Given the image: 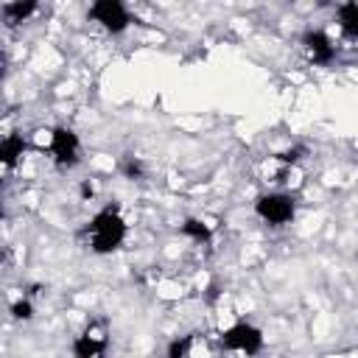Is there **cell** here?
Returning a JSON list of instances; mask_svg holds the SVG:
<instances>
[{
	"instance_id": "cell-2",
	"label": "cell",
	"mask_w": 358,
	"mask_h": 358,
	"mask_svg": "<svg viewBox=\"0 0 358 358\" xmlns=\"http://www.w3.org/2000/svg\"><path fill=\"white\" fill-rule=\"evenodd\" d=\"M90 17H93L96 23H101L112 34H118L129 25V12L123 9L120 0H96L93 9H90Z\"/></svg>"
},
{
	"instance_id": "cell-10",
	"label": "cell",
	"mask_w": 358,
	"mask_h": 358,
	"mask_svg": "<svg viewBox=\"0 0 358 358\" xmlns=\"http://www.w3.org/2000/svg\"><path fill=\"white\" fill-rule=\"evenodd\" d=\"M78 355H84V358H90V355H98V352H104V336H81L78 341H76V347H73Z\"/></svg>"
},
{
	"instance_id": "cell-12",
	"label": "cell",
	"mask_w": 358,
	"mask_h": 358,
	"mask_svg": "<svg viewBox=\"0 0 358 358\" xmlns=\"http://www.w3.org/2000/svg\"><path fill=\"white\" fill-rule=\"evenodd\" d=\"M12 310H14L17 319H28V317H31V305H28V302H17Z\"/></svg>"
},
{
	"instance_id": "cell-3",
	"label": "cell",
	"mask_w": 358,
	"mask_h": 358,
	"mask_svg": "<svg viewBox=\"0 0 358 358\" xmlns=\"http://www.w3.org/2000/svg\"><path fill=\"white\" fill-rule=\"evenodd\" d=\"M257 215L268 224H275V227H280V224L291 221L294 218V202L283 193H272V196H260L257 199Z\"/></svg>"
},
{
	"instance_id": "cell-1",
	"label": "cell",
	"mask_w": 358,
	"mask_h": 358,
	"mask_svg": "<svg viewBox=\"0 0 358 358\" xmlns=\"http://www.w3.org/2000/svg\"><path fill=\"white\" fill-rule=\"evenodd\" d=\"M126 238V224L118 215V210H101L93 224H90V244H93L96 252H112L123 244Z\"/></svg>"
},
{
	"instance_id": "cell-5",
	"label": "cell",
	"mask_w": 358,
	"mask_h": 358,
	"mask_svg": "<svg viewBox=\"0 0 358 358\" xmlns=\"http://www.w3.org/2000/svg\"><path fill=\"white\" fill-rule=\"evenodd\" d=\"M224 344L233 347V350H244V352H257L260 344H263V336L252 325H235L224 333Z\"/></svg>"
},
{
	"instance_id": "cell-4",
	"label": "cell",
	"mask_w": 358,
	"mask_h": 358,
	"mask_svg": "<svg viewBox=\"0 0 358 358\" xmlns=\"http://www.w3.org/2000/svg\"><path fill=\"white\" fill-rule=\"evenodd\" d=\"M51 151L59 165H73L78 160V138L70 129H56L51 134Z\"/></svg>"
},
{
	"instance_id": "cell-8",
	"label": "cell",
	"mask_w": 358,
	"mask_h": 358,
	"mask_svg": "<svg viewBox=\"0 0 358 358\" xmlns=\"http://www.w3.org/2000/svg\"><path fill=\"white\" fill-rule=\"evenodd\" d=\"M23 151H25V140H23V138H17V134L6 138V140H3V146H0V157H3V162H6V165H14V162L23 157Z\"/></svg>"
},
{
	"instance_id": "cell-6",
	"label": "cell",
	"mask_w": 358,
	"mask_h": 358,
	"mask_svg": "<svg viewBox=\"0 0 358 358\" xmlns=\"http://www.w3.org/2000/svg\"><path fill=\"white\" fill-rule=\"evenodd\" d=\"M305 45H308L313 62H328V59H333V54H336V48L330 45V39H328L325 34H319V31L308 34V36H305Z\"/></svg>"
},
{
	"instance_id": "cell-11",
	"label": "cell",
	"mask_w": 358,
	"mask_h": 358,
	"mask_svg": "<svg viewBox=\"0 0 358 358\" xmlns=\"http://www.w3.org/2000/svg\"><path fill=\"white\" fill-rule=\"evenodd\" d=\"M182 230H185V235H191V238H196V241H210V230L204 227L202 221H196V218H188Z\"/></svg>"
},
{
	"instance_id": "cell-13",
	"label": "cell",
	"mask_w": 358,
	"mask_h": 358,
	"mask_svg": "<svg viewBox=\"0 0 358 358\" xmlns=\"http://www.w3.org/2000/svg\"><path fill=\"white\" fill-rule=\"evenodd\" d=\"M188 347H191V339H185V341H176V344L171 347V355H185V352H188Z\"/></svg>"
},
{
	"instance_id": "cell-9",
	"label": "cell",
	"mask_w": 358,
	"mask_h": 358,
	"mask_svg": "<svg viewBox=\"0 0 358 358\" xmlns=\"http://www.w3.org/2000/svg\"><path fill=\"white\" fill-rule=\"evenodd\" d=\"M339 23H341L344 34L358 36V3H344L339 9Z\"/></svg>"
},
{
	"instance_id": "cell-7",
	"label": "cell",
	"mask_w": 358,
	"mask_h": 358,
	"mask_svg": "<svg viewBox=\"0 0 358 358\" xmlns=\"http://www.w3.org/2000/svg\"><path fill=\"white\" fill-rule=\"evenodd\" d=\"M34 12H36V0H14V3L6 6V20L12 25H17V23L28 20Z\"/></svg>"
}]
</instances>
